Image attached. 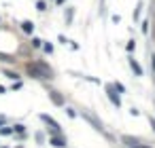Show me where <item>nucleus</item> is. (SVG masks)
<instances>
[{
    "instance_id": "1",
    "label": "nucleus",
    "mask_w": 155,
    "mask_h": 148,
    "mask_svg": "<svg viewBox=\"0 0 155 148\" xmlns=\"http://www.w3.org/2000/svg\"><path fill=\"white\" fill-rule=\"evenodd\" d=\"M28 72L32 74L34 78H53V74H51V68L47 66V64H42V61H38V64H28Z\"/></svg>"
},
{
    "instance_id": "2",
    "label": "nucleus",
    "mask_w": 155,
    "mask_h": 148,
    "mask_svg": "<svg viewBox=\"0 0 155 148\" xmlns=\"http://www.w3.org/2000/svg\"><path fill=\"white\" fill-rule=\"evenodd\" d=\"M106 93H108V97H110V100H113V104H115V106H121V102H119L117 93H115L113 89H110V87H106Z\"/></svg>"
},
{
    "instance_id": "3",
    "label": "nucleus",
    "mask_w": 155,
    "mask_h": 148,
    "mask_svg": "<svg viewBox=\"0 0 155 148\" xmlns=\"http://www.w3.org/2000/svg\"><path fill=\"white\" fill-rule=\"evenodd\" d=\"M130 66H132V70H134L136 74H138V76H140V74H142V68L136 64V59H130Z\"/></svg>"
},
{
    "instance_id": "4",
    "label": "nucleus",
    "mask_w": 155,
    "mask_h": 148,
    "mask_svg": "<svg viewBox=\"0 0 155 148\" xmlns=\"http://www.w3.org/2000/svg\"><path fill=\"white\" fill-rule=\"evenodd\" d=\"M51 100H53L55 104H64V97H62V95H57V91H53V93H51Z\"/></svg>"
},
{
    "instance_id": "5",
    "label": "nucleus",
    "mask_w": 155,
    "mask_h": 148,
    "mask_svg": "<svg viewBox=\"0 0 155 148\" xmlns=\"http://www.w3.org/2000/svg\"><path fill=\"white\" fill-rule=\"evenodd\" d=\"M40 118H42V121H45V123H49V125H53V127H60V125H57V123H55V121H53L51 116H47V114H42Z\"/></svg>"
},
{
    "instance_id": "6",
    "label": "nucleus",
    "mask_w": 155,
    "mask_h": 148,
    "mask_svg": "<svg viewBox=\"0 0 155 148\" xmlns=\"http://www.w3.org/2000/svg\"><path fill=\"white\" fill-rule=\"evenodd\" d=\"M51 144H53V146H60V148H64V146H66L62 138H53V142H51Z\"/></svg>"
},
{
    "instance_id": "7",
    "label": "nucleus",
    "mask_w": 155,
    "mask_h": 148,
    "mask_svg": "<svg viewBox=\"0 0 155 148\" xmlns=\"http://www.w3.org/2000/svg\"><path fill=\"white\" fill-rule=\"evenodd\" d=\"M24 32H32V23H30V21L24 23Z\"/></svg>"
},
{
    "instance_id": "8",
    "label": "nucleus",
    "mask_w": 155,
    "mask_h": 148,
    "mask_svg": "<svg viewBox=\"0 0 155 148\" xmlns=\"http://www.w3.org/2000/svg\"><path fill=\"white\" fill-rule=\"evenodd\" d=\"M57 2H64V0H57Z\"/></svg>"
}]
</instances>
